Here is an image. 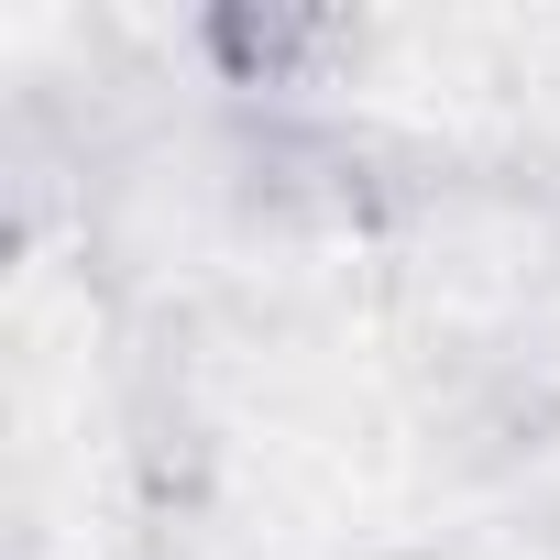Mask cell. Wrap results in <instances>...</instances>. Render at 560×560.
<instances>
[{
    "instance_id": "obj_1",
    "label": "cell",
    "mask_w": 560,
    "mask_h": 560,
    "mask_svg": "<svg viewBox=\"0 0 560 560\" xmlns=\"http://www.w3.org/2000/svg\"><path fill=\"white\" fill-rule=\"evenodd\" d=\"M198 56L220 67V89H298L330 56V23L308 0H220L198 23Z\"/></svg>"
}]
</instances>
